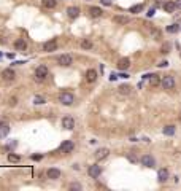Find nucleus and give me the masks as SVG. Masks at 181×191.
I'll use <instances>...</instances> for the list:
<instances>
[{
    "label": "nucleus",
    "mask_w": 181,
    "mask_h": 191,
    "mask_svg": "<svg viewBox=\"0 0 181 191\" xmlns=\"http://www.w3.org/2000/svg\"><path fill=\"white\" fill-rule=\"evenodd\" d=\"M59 102L62 105H65V107H68V105H72L75 102V96L72 92H61L59 94Z\"/></svg>",
    "instance_id": "1"
},
{
    "label": "nucleus",
    "mask_w": 181,
    "mask_h": 191,
    "mask_svg": "<svg viewBox=\"0 0 181 191\" xmlns=\"http://www.w3.org/2000/svg\"><path fill=\"white\" fill-rule=\"evenodd\" d=\"M46 77H48V69L45 67V65H40V67H37L35 70V81H38V83H41V81L46 80Z\"/></svg>",
    "instance_id": "2"
},
{
    "label": "nucleus",
    "mask_w": 181,
    "mask_h": 191,
    "mask_svg": "<svg viewBox=\"0 0 181 191\" xmlns=\"http://www.w3.org/2000/svg\"><path fill=\"white\" fill-rule=\"evenodd\" d=\"M0 77H2V80L5 81V83H11V81H14V78H16V73L11 69H5V70H2Z\"/></svg>",
    "instance_id": "3"
},
{
    "label": "nucleus",
    "mask_w": 181,
    "mask_h": 191,
    "mask_svg": "<svg viewBox=\"0 0 181 191\" xmlns=\"http://www.w3.org/2000/svg\"><path fill=\"white\" fill-rule=\"evenodd\" d=\"M57 64L61 65V67H70V65L73 64V57L70 56V54H62V56L57 57Z\"/></svg>",
    "instance_id": "4"
},
{
    "label": "nucleus",
    "mask_w": 181,
    "mask_h": 191,
    "mask_svg": "<svg viewBox=\"0 0 181 191\" xmlns=\"http://www.w3.org/2000/svg\"><path fill=\"white\" fill-rule=\"evenodd\" d=\"M162 88L164 89H167V91H170V89L175 88V78H173L172 75H165L164 78H162Z\"/></svg>",
    "instance_id": "5"
},
{
    "label": "nucleus",
    "mask_w": 181,
    "mask_h": 191,
    "mask_svg": "<svg viewBox=\"0 0 181 191\" xmlns=\"http://www.w3.org/2000/svg\"><path fill=\"white\" fill-rule=\"evenodd\" d=\"M61 124H62V127H64L65 131H72L75 127V119L72 118V116H64Z\"/></svg>",
    "instance_id": "6"
},
{
    "label": "nucleus",
    "mask_w": 181,
    "mask_h": 191,
    "mask_svg": "<svg viewBox=\"0 0 181 191\" xmlns=\"http://www.w3.org/2000/svg\"><path fill=\"white\" fill-rule=\"evenodd\" d=\"M73 148H75V145H73L72 140H65V142L61 145V148H59V150H61V153L68 155V153H72V151H73Z\"/></svg>",
    "instance_id": "7"
},
{
    "label": "nucleus",
    "mask_w": 181,
    "mask_h": 191,
    "mask_svg": "<svg viewBox=\"0 0 181 191\" xmlns=\"http://www.w3.org/2000/svg\"><path fill=\"white\" fill-rule=\"evenodd\" d=\"M88 174L90 175L92 178H97V177H100V174H102V169H100V166H97V164H92L88 169Z\"/></svg>",
    "instance_id": "8"
},
{
    "label": "nucleus",
    "mask_w": 181,
    "mask_h": 191,
    "mask_svg": "<svg viewBox=\"0 0 181 191\" xmlns=\"http://www.w3.org/2000/svg\"><path fill=\"white\" fill-rule=\"evenodd\" d=\"M141 164H143L145 167H154L156 161H154V158H152L151 155H145V156L141 158Z\"/></svg>",
    "instance_id": "9"
},
{
    "label": "nucleus",
    "mask_w": 181,
    "mask_h": 191,
    "mask_svg": "<svg viewBox=\"0 0 181 191\" xmlns=\"http://www.w3.org/2000/svg\"><path fill=\"white\" fill-rule=\"evenodd\" d=\"M56 49H57V41L56 40H49V41H46V43L43 45V51H46V53L56 51Z\"/></svg>",
    "instance_id": "10"
},
{
    "label": "nucleus",
    "mask_w": 181,
    "mask_h": 191,
    "mask_svg": "<svg viewBox=\"0 0 181 191\" xmlns=\"http://www.w3.org/2000/svg\"><path fill=\"white\" fill-rule=\"evenodd\" d=\"M145 78L149 81V84H151V86H159V84L162 83L160 78H159V75H154V73H151V75H145Z\"/></svg>",
    "instance_id": "11"
},
{
    "label": "nucleus",
    "mask_w": 181,
    "mask_h": 191,
    "mask_svg": "<svg viewBox=\"0 0 181 191\" xmlns=\"http://www.w3.org/2000/svg\"><path fill=\"white\" fill-rule=\"evenodd\" d=\"M108 155H110V150H108V148H99V150L95 151V155H94V156H95L97 161H102V159H105Z\"/></svg>",
    "instance_id": "12"
},
{
    "label": "nucleus",
    "mask_w": 181,
    "mask_h": 191,
    "mask_svg": "<svg viewBox=\"0 0 181 191\" xmlns=\"http://www.w3.org/2000/svg\"><path fill=\"white\" fill-rule=\"evenodd\" d=\"M130 67V59L129 57H123V59L118 61V69L119 70H127Z\"/></svg>",
    "instance_id": "13"
},
{
    "label": "nucleus",
    "mask_w": 181,
    "mask_h": 191,
    "mask_svg": "<svg viewBox=\"0 0 181 191\" xmlns=\"http://www.w3.org/2000/svg\"><path fill=\"white\" fill-rule=\"evenodd\" d=\"M46 177L51 178V180H57V178H61V170L59 169H48Z\"/></svg>",
    "instance_id": "14"
},
{
    "label": "nucleus",
    "mask_w": 181,
    "mask_h": 191,
    "mask_svg": "<svg viewBox=\"0 0 181 191\" xmlns=\"http://www.w3.org/2000/svg\"><path fill=\"white\" fill-rule=\"evenodd\" d=\"M95 80H97V72L94 69H89L88 72H86V81H88V83H94Z\"/></svg>",
    "instance_id": "15"
},
{
    "label": "nucleus",
    "mask_w": 181,
    "mask_h": 191,
    "mask_svg": "<svg viewBox=\"0 0 181 191\" xmlns=\"http://www.w3.org/2000/svg\"><path fill=\"white\" fill-rule=\"evenodd\" d=\"M67 14H68L70 19H76L80 16V8H78V6H70V8L67 10Z\"/></svg>",
    "instance_id": "16"
},
{
    "label": "nucleus",
    "mask_w": 181,
    "mask_h": 191,
    "mask_svg": "<svg viewBox=\"0 0 181 191\" xmlns=\"http://www.w3.org/2000/svg\"><path fill=\"white\" fill-rule=\"evenodd\" d=\"M157 178H159L160 183L167 182L168 180V170L167 169H159V172H157Z\"/></svg>",
    "instance_id": "17"
},
{
    "label": "nucleus",
    "mask_w": 181,
    "mask_h": 191,
    "mask_svg": "<svg viewBox=\"0 0 181 191\" xmlns=\"http://www.w3.org/2000/svg\"><path fill=\"white\" fill-rule=\"evenodd\" d=\"M113 21L116 22V24H119V26H125L130 19H129L127 16H121V14H118V16H115L113 18Z\"/></svg>",
    "instance_id": "18"
},
{
    "label": "nucleus",
    "mask_w": 181,
    "mask_h": 191,
    "mask_svg": "<svg viewBox=\"0 0 181 191\" xmlns=\"http://www.w3.org/2000/svg\"><path fill=\"white\" fill-rule=\"evenodd\" d=\"M89 14L92 18H100L102 14H103V11H102L99 6H90V8H89Z\"/></svg>",
    "instance_id": "19"
},
{
    "label": "nucleus",
    "mask_w": 181,
    "mask_h": 191,
    "mask_svg": "<svg viewBox=\"0 0 181 191\" xmlns=\"http://www.w3.org/2000/svg\"><path fill=\"white\" fill-rule=\"evenodd\" d=\"M164 10L167 11V13H173V11L176 10V3L175 2H165L164 3Z\"/></svg>",
    "instance_id": "20"
},
{
    "label": "nucleus",
    "mask_w": 181,
    "mask_h": 191,
    "mask_svg": "<svg viewBox=\"0 0 181 191\" xmlns=\"http://www.w3.org/2000/svg\"><path fill=\"white\" fill-rule=\"evenodd\" d=\"M14 48H16L18 51H26V49H27V43L24 40H16V41H14Z\"/></svg>",
    "instance_id": "21"
},
{
    "label": "nucleus",
    "mask_w": 181,
    "mask_h": 191,
    "mask_svg": "<svg viewBox=\"0 0 181 191\" xmlns=\"http://www.w3.org/2000/svg\"><path fill=\"white\" fill-rule=\"evenodd\" d=\"M8 132H10V126L8 124H0V139H3V137H6L8 135Z\"/></svg>",
    "instance_id": "22"
},
{
    "label": "nucleus",
    "mask_w": 181,
    "mask_h": 191,
    "mask_svg": "<svg viewBox=\"0 0 181 191\" xmlns=\"http://www.w3.org/2000/svg\"><path fill=\"white\" fill-rule=\"evenodd\" d=\"M41 5L45 6V8H56L57 0H41Z\"/></svg>",
    "instance_id": "23"
},
{
    "label": "nucleus",
    "mask_w": 181,
    "mask_h": 191,
    "mask_svg": "<svg viewBox=\"0 0 181 191\" xmlns=\"http://www.w3.org/2000/svg\"><path fill=\"white\" fill-rule=\"evenodd\" d=\"M118 89H119V94H123V96H127V94H130V86H129V84H121V86L119 88H118Z\"/></svg>",
    "instance_id": "24"
},
{
    "label": "nucleus",
    "mask_w": 181,
    "mask_h": 191,
    "mask_svg": "<svg viewBox=\"0 0 181 191\" xmlns=\"http://www.w3.org/2000/svg\"><path fill=\"white\" fill-rule=\"evenodd\" d=\"M162 132L165 135H173V134H175V126H165L162 129Z\"/></svg>",
    "instance_id": "25"
},
{
    "label": "nucleus",
    "mask_w": 181,
    "mask_h": 191,
    "mask_svg": "<svg viewBox=\"0 0 181 191\" xmlns=\"http://www.w3.org/2000/svg\"><path fill=\"white\" fill-rule=\"evenodd\" d=\"M178 30H180V26H178V24H172V26L167 27V32H168V34H176Z\"/></svg>",
    "instance_id": "26"
},
{
    "label": "nucleus",
    "mask_w": 181,
    "mask_h": 191,
    "mask_svg": "<svg viewBox=\"0 0 181 191\" xmlns=\"http://www.w3.org/2000/svg\"><path fill=\"white\" fill-rule=\"evenodd\" d=\"M45 102H46L45 97H41V96H35V97H33V104H35V105H43Z\"/></svg>",
    "instance_id": "27"
},
{
    "label": "nucleus",
    "mask_w": 181,
    "mask_h": 191,
    "mask_svg": "<svg viewBox=\"0 0 181 191\" xmlns=\"http://www.w3.org/2000/svg\"><path fill=\"white\" fill-rule=\"evenodd\" d=\"M81 48L83 49H90V48H92V41H90V40H83L81 41Z\"/></svg>",
    "instance_id": "28"
},
{
    "label": "nucleus",
    "mask_w": 181,
    "mask_h": 191,
    "mask_svg": "<svg viewBox=\"0 0 181 191\" xmlns=\"http://www.w3.org/2000/svg\"><path fill=\"white\" fill-rule=\"evenodd\" d=\"M141 10H143V5H133V6H130V13H140Z\"/></svg>",
    "instance_id": "29"
},
{
    "label": "nucleus",
    "mask_w": 181,
    "mask_h": 191,
    "mask_svg": "<svg viewBox=\"0 0 181 191\" xmlns=\"http://www.w3.org/2000/svg\"><path fill=\"white\" fill-rule=\"evenodd\" d=\"M8 161L18 162V161H19V156H18V155H8Z\"/></svg>",
    "instance_id": "30"
},
{
    "label": "nucleus",
    "mask_w": 181,
    "mask_h": 191,
    "mask_svg": "<svg viewBox=\"0 0 181 191\" xmlns=\"http://www.w3.org/2000/svg\"><path fill=\"white\" fill-rule=\"evenodd\" d=\"M162 53H165V54L170 53V43H164L162 45Z\"/></svg>",
    "instance_id": "31"
},
{
    "label": "nucleus",
    "mask_w": 181,
    "mask_h": 191,
    "mask_svg": "<svg viewBox=\"0 0 181 191\" xmlns=\"http://www.w3.org/2000/svg\"><path fill=\"white\" fill-rule=\"evenodd\" d=\"M8 104L11 105V107H14V105L18 104V99H16V97H10V99H8Z\"/></svg>",
    "instance_id": "32"
},
{
    "label": "nucleus",
    "mask_w": 181,
    "mask_h": 191,
    "mask_svg": "<svg viewBox=\"0 0 181 191\" xmlns=\"http://www.w3.org/2000/svg\"><path fill=\"white\" fill-rule=\"evenodd\" d=\"M70 190H81V185H78V183H72V185H70Z\"/></svg>",
    "instance_id": "33"
},
{
    "label": "nucleus",
    "mask_w": 181,
    "mask_h": 191,
    "mask_svg": "<svg viewBox=\"0 0 181 191\" xmlns=\"http://www.w3.org/2000/svg\"><path fill=\"white\" fill-rule=\"evenodd\" d=\"M152 37H154L156 40H157V38L160 37V32H159V30H156V29H154V30H152Z\"/></svg>",
    "instance_id": "34"
},
{
    "label": "nucleus",
    "mask_w": 181,
    "mask_h": 191,
    "mask_svg": "<svg viewBox=\"0 0 181 191\" xmlns=\"http://www.w3.org/2000/svg\"><path fill=\"white\" fill-rule=\"evenodd\" d=\"M100 2H102V5H105V6H110V5H111V0H100Z\"/></svg>",
    "instance_id": "35"
},
{
    "label": "nucleus",
    "mask_w": 181,
    "mask_h": 191,
    "mask_svg": "<svg viewBox=\"0 0 181 191\" xmlns=\"http://www.w3.org/2000/svg\"><path fill=\"white\" fill-rule=\"evenodd\" d=\"M167 65H168V62H167V61H162V62L159 64V67H167Z\"/></svg>",
    "instance_id": "36"
},
{
    "label": "nucleus",
    "mask_w": 181,
    "mask_h": 191,
    "mask_svg": "<svg viewBox=\"0 0 181 191\" xmlns=\"http://www.w3.org/2000/svg\"><path fill=\"white\" fill-rule=\"evenodd\" d=\"M32 159H33V161H38V159H41V156H40V155H33Z\"/></svg>",
    "instance_id": "37"
},
{
    "label": "nucleus",
    "mask_w": 181,
    "mask_h": 191,
    "mask_svg": "<svg viewBox=\"0 0 181 191\" xmlns=\"http://www.w3.org/2000/svg\"><path fill=\"white\" fill-rule=\"evenodd\" d=\"M152 14H154V8H151V10H149V11H148V16H149V18H151V16H152Z\"/></svg>",
    "instance_id": "38"
},
{
    "label": "nucleus",
    "mask_w": 181,
    "mask_h": 191,
    "mask_svg": "<svg viewBox=\"0 0 181 191\" xmlns=\"http://www.w3.org/2000/svg\"><path fill=\"white\" fill-rule=\"evenodd\" d=\"M175 3H176V8H180V10H181V0H176Z\"/></svg>",
    "instance_id": "39"
},
{
    "label": "nucleus",
    "mask_w": 181,
    "mask_h": 191,
    "mask_svg": "<svg viewBox=\"0 0 181 191\" xmlns=\"http://www.w3.org/2000/svg\"><path fill=\"white\" fill-rule=\"evenodd\" d=\"M6 123V119L5 118H0V124H5Z\"/></svg>",
    "instance_id": "40"
},
{
    "label": "nucleus",
    "mask_w": 181,
    "mask_h": 191,
    "mask_svg": "<svg viewBox=\"0 0 181 191\" xmlns=\"http://www.w3.org/2000/svg\"><path fill=\"white\" fill-rule=\"evenodd\" d=\"M180 121H181V113H180Z\"/></svg>",
    "instance_id": "41"
}]
</instances>
